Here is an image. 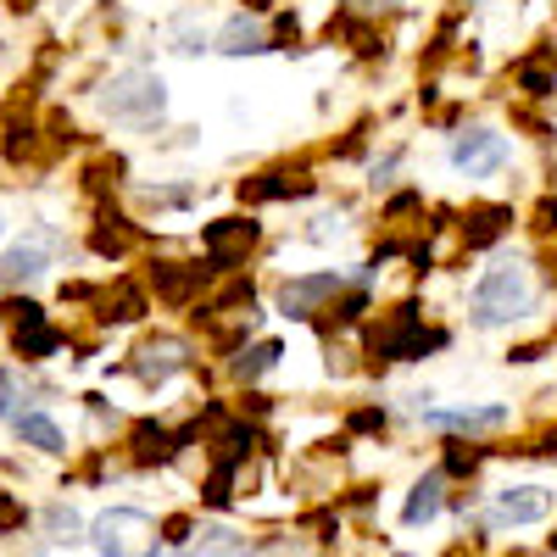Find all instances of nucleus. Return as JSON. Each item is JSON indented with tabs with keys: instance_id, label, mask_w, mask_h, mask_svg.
Returning a JSON list of instances; mask_svg holds the SVG:
<instances>
[{
	"instance_id": "nucleus-37",
	"label": "nucleus",
	"mask_w": 557,
	"mask_h": 557,
	"mask_svg": "<svg viewBox=\"0 0 557 557\" xmlns=\"http://www.w3.org/2000/svg\"><path fill=\"white\" fill-rule=\"evenodd\" d=\"M391 418H396V407L391 401H357L351 412H346V435H385L391 430Z\"/></svg>"
},
{
	"instance_id": "nucleus-9",
	"label": "nucleus",
	"mask_w": 557,
	"mask_h": 557,
	"mask_svg": "<svg viewBox=\"0 0 557 557\" xmlns=\"http://www.w3.org/2000/svg\"><path fill=\"white\" fill-rule=\"evenodd\" d=\"M201 341L190 330H146L134 341V351L123 357L117 374H128L139 391H168L173 380L184 374H196V362H201Z\"/></svg>"
},
{
	"instance_id": "nucleus-20",
	"label": "nucleus",
	"mask_w": 557,
	"mask_h": 557,
	"mask_svg": "<svg viewBox=\"0 0 557 557\" xmlns=\"http://www.w3.org/2000/svg\"><path fill=\"white\" fill-rule=\"evenodd\" d=\"M89 312H96L107 330H134V323H146L157 312V301H151V290H146V278H139V273H117V278L101 285V296H96Z\"/></svg>"
},
{
	"instance_id": "nucleus-34",
	"label": "nucleus",
	"mask_w": 557,
	"mask_h": 557,
	"mask_svg": "<svg viewBox=\"0 0 557 557\" xmlns=\"http://www.w3.org/2000/svg\"><path fill=\"white\" fill-rule=\"evenodd\" d=\"M546 357H557V318L541 323V335H513V341H507V351H502L507 368H535Z\"/></svg>"
},
{
	"instance_id": "nucleus-13",
	"label": "nucleus",
	"mask_w": 557,
	"mask_h": 557,
	"mask_svg": "<svg viewBox=\"0 0 557 557\" xmlns=\"http://www.w3.org/2000/svg\"><path fill=\"white\" fill-rule=\"evenodd\" d=\"M362 235V212H357V196H323L318 207H307V218L296 223V246L318 251V257H335L346 251L351 240Z\"/></svg>"
},
{
	"instance_id": "nucleus-11",
	"label": "nucleus",
	"mask_w": 557,
	"mask_h": 557,
	"mask_svg": "<svg viewBox=\"0 0 557 557\" xmlns=\"http://www.w3.org/2000/svg\"><path fill=\"white\" fill-rule=\"evenodd\" d=\"M67 251H73V246L62 240V228H51V223L28 228L23 240H7V246H0V296L45 285V278H51V268H57Z\"/></svg>"
},
{
	"instance_id": "nucleus-26",
	"label": "nucleus",
	"mask_w": 557,
	"mask_h": 557,
	"mask_svg": "<svg viewBox=\"0 0 557 557\" xmlns=\"http://www.w3.org/2000/svg\"><path fill=\"white\" fill-rule=\"evenodd\" d=\"M380 112H362V117H351L346 128H335V139L323 146V162H335V168H362L368 162V151L380 146Z\"/></svg>"
},
{
	"instance_id": "nucleus-3",
	"label": "nucleus",
	"mask_w": 557,
	"mask_h": 557,
	"mask_svg": "<svg viewBox=\"0 0 557 557\" xmlns=\"http://www.w3.org/2000/svg\"><path fill=\"white\" fill-rule=\"evenodd\" d=\"M89 101H96L107 128H128V134H146V139H157L168 128V107H173L168 78L151 62H123V67L101 73L96 89H89Z\"/></svg>"
},
{
	"instance_id": "nucleus-43",
	"label": "nucleus",
	"mask_w": 557,
	"mask_h": 557,
	"mask_svg": "<svg viewBox=\"0 0 557 557\" xmlns=\"http://www.w3.org/2000/svg\"><path fill=\"white\" fill-rule=\"evenodd\" d=\"M541 51L557 62V12H552V23H546V34H541Z\"/></svg>"
},
{
	"instance_id": "nucleus-21",
	"label": "nucleus",
	"mask_w": 557,
	"mask_h": 557,
	"mask_svg": "<svg viewBox=\"0 0 557 557\" xmlns=\"http://www.w3.org/2000/svg\"><path fill=\"white\" fill-rule=\"evenodd\" d=\"M157 45H162L168 57H178V62H201V57H212V23H207V12L196 7V0L173 7V12L157 23Z\"/></svg>"
},
{
	"instance_id": "nucleus-25",
	"label": "nucleus",
	"mask_w": 557,
	"mask_h": 557,
	"mask_svg": "<svg viewBox=\"0 0 557 557\" xmlns=\"http://www.w3.org/2000/svg\"><path fill=\"white\" fill-rule=\"evenodd\" d=\"M374 218H380V228H391V235H418V228H424V218H430L424 178H407V184H396L391 196H380V201H374Z\"/></svg>"
},
{
	"instance_id": "nucleus-41",
	"label": "nucleus",
	"mask_w": 557,
	"mask_h": 557,
	"mask_svg": "<svg viewBox=\"0 0 557 557\" xmlns=\"http://www.w3.org/2000/svg\"><path fill=\"white\" fill-rule=\"evenodd\" d=\"M190 535H196V519H190V513H173V519H162V541H168L173 552H178L184 541H190Z\"/></svg>"
},
{
	"instance_id": "nucleus-36",
	"label": "nucleus",
	"mask_w": 557,
	"mask_h": 557,
	"mask_svg": "<svg viewBox=\"0 0 557 557\" xmlns=\"http://www.w3.org/2000/svg\"><path fill=\"white\" fill-rule=\"evenodd\" d=\"M45 541L51 546H78V541H89V524H84V513L73 502H45Z\"/></svg>"
},
{
	"instance_id": "nucleus-30",
	"label": "nucleus",
	"mask_w": 557,
	"mask_h": 557,
	"mask_svg": "<svg viewBox=\"0 0 557 557\" xmlns=\"http://www.w3.org/2000/svg\"><path fill=\"white\" fill-rule=\"evenodd\" d=\"M12 435H17V446H28V451H39V457H67V430H62L45 407L23 412L17 424H12Z\"/></svg>"
},
{
	"instance_id": "nucleus-18",
	"label": "nucleus",
	"mask_w": 557,
	"mask_h": 557,
	"mask_svg": "<svg viewBox=\"0 0 557 557\" xmlns=\"http://www.w3.org/2000/svg\"><path fill=\"white\" fill-rule=\"evenodd\" d=\"M285 357H290V341L285 335H257V341H246L240 351H228L218 368H223V380L235 385V391H251V385H262V380H273L278 368H285Z\"/></svg>"
},
{
	"instance_id": "nucleus-38",
	"label": "nucleus",
	"mask_w": 557,
	"mask_h": 557,
	"mask_svg": "<svg viewBox=\"0 0 557 557\" xmlns=\"http://www.w3.org/2000/svg\"><path fill=\"white\" fill-rule=\"evenodd\" d=\"M346 7H357L362 17H374V23H401V17H412V0H346Z\"/></svg>"
},
{
	"instance_id": "nucleus-4",
	"label": "nucleus",
	"mask_w": 557,
	"mask_h": 557,
	"mask_svg": "<svg viewBox=\"0 0 557 557\" xmlns=\"http://www.w3.org/2000/svg\"><path fill=\"white\" fill-rule=\"evenodd\" d=\"M441 162L451 178H462L469 190H485V184H496L502 173H513L519 162V134L496 123V117H469L462 128L446 134L441 146Z\"/></svg>"
},
{
	"instance_id": "nucleus-5",
	"label": "nucleus",
	"mask_w": 557,
	"mask_h": 557,
	"mask_svg": "<svg viewBox=\"0 0 557 557\" xmlns=\"http://www.w3.org/2000/svg\"><path fill=\"white\" fill-rule=\"evenodd\" d=\"M323 196H330V178H323V168L312 157H273L235 178V207H246V212L318 207Z\"/></svg>"
},
{
	"instance_id": "nucleus-1",
	"label": "nucleus",
	"mask_w": 557,
	"mask_h": 557,
	"mask_svg": "<svg viewBox=\"0 0 557 557\" xmlns=\"http://www.w3.org/2000/svg\"><path fill=\"white\" fill-rule=\"evenodd\" d=\"M546 307H552V290L541 278L535 246L507 240L502 251L480 257V268L469 278V296H462V330L469 335H519Z\"/></svg>"
},
{
	"instance_id": "nucleus-45",
	"label": "nucleus",
	"mask_w": 557,
	"mask_h": 557,
	"mask_svg": "<svg viewBox=\"0 0 557 557\" xmlns=\"http://www.w3.org/2000/svg\"><path fill=\"white\" fill-rule=\"evenodd\" d=\"M246 557H285V552H278V546H268V541H251V552Z\"/></svg>"
},
{
	"instance_id": "nucleus-2",
	"label": "nucleus",
	"mask_w": 557,
	"mask_h": 557,
	"mask_svg": "<svg viewBox=\"0 0 557 557\" xmlns=\"http://www.w3.org/2000/svg\"><path fill=\"white\" fill-rule=\"evenodd\" d=\"M357 346H362V374L385 380L391 368H418L446 357L457 346V323L435 318L424 307V290H401L396 301H380V312L357 330Z\"/></svg>"
},
{
	"instance_id": "nucleus-19",
	"label": "nucleus",
	"mask_w": 557,
	"mask_h": 557,
	"mask_svg": "<svg viewBox=\"0 0 557 557\" xmlns=\"http://www.w3.org/2000/svg\"><path fill=\"white\" fill-rule=\"evenodd\" d=\"M502 84H507V101H524V107H557V62L541 51V45H530V51H519L513 62H507Z\"/></svg>"
},
{
	"instance_id": "nucleus-10",
	"label": "nucleus",
	"mask_w": 557,
	"mask_h": 557,
	"mask_svg": "<svg viewBox=\"0 0 557 557\" xmlns=\"http://www.w3.org/2000/svg\"><path fill=\"white\" fill-rule=\"evenodd\" d=\"M139 278H146V290H151V301H157L162 312H196V307L207 301V290H212V273H207L201 251H196V257L151 251Z\"/></svg>"
},
{
	"instance_id": "nucleus-31",
	"label": "nucleus",
	"mask_w": 557,
	"mask_h": 557,
	"mask_svg": "<svg viewBox=\"0 0 557 557\" xmlns=\"http://www.w3.org/2000/svg\"><path fill=\"white\" fill-rule=\"evenodd\" d=\"M268 28H273V57H307L312 39H307V23H301V7L285 0V7L268 12Z\"/></svg>"
},
{
	"instance_id": "nucleus-8",
	"label": "nucleus",
	"mask_w": 557,
	"mask_h": 557,
	"mask_svg": "<svg viewBox=\"0 0 557 557\" xmlns=\"http://www.w3.org/2000/svg\"><path fill=\"white\" fill-rule=\"evenodd\" d=\"M346 285H351V268H285L268 278V312L290 323V330H312Z\"/></svg>"
},
{
	"instance_id": "nucleus-35",
	"label": "nucleus",
	"mask_w": 557,
	"mask_h": 557,
	"mask_svg": "<svg viewBox=\"0 0 557 557\" xmlns=\"http://www.w3.org/2000/svg\"><path fill=\"white\" fill-rule=\"evenodd\" d=\"M39 407V391L23 368H0V424H17L23 412Z\"/></svg>"
},
{
	"instance_id": "nucleus-48",
	"label": "nucleus",
	"mask_w": 557,
	"mask_h": 557,
	"mask_svg": "<svg viewBox=\"0 0 557 557\" xmlns=\"http://www.w3.org/2000/svg\"><path fill=\"white\" fill-rule=\"evenodd\" d=\"M0 246H7V218H0Z\"/></svg>"
},
{
	"instance_id": "nucleus-28",
	"label": "nucleus",
	"mask_w": 557,
	"mask_h": 557,
	"mask_svg": "<svg viewBox=\"0 0 557 557\" xmlns=\"http://www.w3.org/2000/svg\"><path fill=\"white\" fill-rule=\"evenodd\" d=\"M12 351H17L23 362H51V357L67 351V335L51 323V312H39V318L12 323Z\"/></svg>"
},
{
	"instance_id": "nucleus-40",
	"label": "nucleus",
	"mask_w": 557,
	"mask_h": 557,
	"mask_svg": "<svg viewBox=\"0 0 557 557\" xmlns=\"http://www.w3.org/2000/svg\"><path fill=\"white\" fill-rule=\"evenodd\" d=\"M23 524H28V507L12 491H0V535H23Z\"/></svg>"
},
{
	"instance_id": "nucleus-23",
	"label": "nucleus",
	"mask_w": 557,
	"mask_h": 557,
	"mask_svg": "<svg viewBox=\"0 0 557 557\" xmlns=\"http://www.w3.org/2000/svg\"><path fill=\"white\" fill-rule=\"evenodd\" d=\"M380 301H385V290H374V285H357V278H351V285L330 301V312H323V318L312 323V335H318V341H323V335H357L362 323L380 312Z\"/></svg>"
},
{
	"instance_id": "nucleus-46",
	"label": "nucleus",
	"mask_w": 557,
	"mask_h": 557,
	"mask_svg": "<svg viewBox=\"0 0 557 557\" xmlns=\"http://www.w3.org/2000/svg\"><path fill=\"white\" fill-rule=\"evenodd\" d=\"M240 7H251V12H262V17H268L273 7H285V0H240Z\"/></svg>"
},
{
	"instance_id": "nucleus-12",
	"label": "nucleus",
	"mask_w": 557,
	"mask_h": 557,
	"mask_svg": "<svg viewBox=\"0 0 557 557\" xmlns=\"http://www.w3.org/2000/svg\"><path fill=\"white\" fill-rule=\"evenodd\" d=\"M89 546L101 557H162V524L146 513V507H107V513L89 519Z\"/></svg>"
},
{
	"instance_id": "nucleus-7",
	"label": "nucleus",
	"mask_w": 557,
	"mask_h": 557,
	"mask_svg": "<svg viewBox=\"0 0 557 557\" xmlns=\"http://www.w3.org/2000/svg\"><path fill=\"white\" fill-rule=\"evenodd\" d=\"M519 235H524V207H519L513 196H469V201H457L446 268L480 262V257L502 251L507 240H519Z\"/></svg>"
},
{
	"instance_id": "nucleus-15",
	"label": "nucleus",
	"mask_w": 557,
	"mask_h": 557,
	"mask_svg": "<svg viewBox=\"0 0 557 557\" xmlns=\"http://www.w3.org/2000/svg\"><path fill=\"white\" fill-rule=\"evenodd\" d=\"M552 513H557V491L541 480H519V485L491 491L485 530H524V524H546Z\"/></svg>"
},
{
	"instance_id": "nucleus-32",
	"label": "nucleus",
	"mask_w": 557,
	"mask_h": 557,
	"mask_svg": "<svg viewBox=\"0 0 557 557\" xmlns=\"http://www.w3.org/2000/svg\"><path fill=\"white\" fill-rule=\"evenodd\" d=\"M491 441H441V469H446V480H474L485 462H491Z\"/></svg>"
},
{
	"instance_id": "nucleus-14",
	"label": "nucleus",
	"mask_w": 557,
	"mask_h": 557,
	"mask_svg": "<svg viewBox=\"0 0 557 557\" xmlns=\"http://www.w3.org/2000/svg\"><path fill=\"white\" fill-rule=\"evenodd\" d=\"M430 435H451V441H496L502 430H513V407L507 401H451V407H430L424 418H418Z\"/></svg>"
},
{
	"instance_id": "nucleus-39",
	"label": "nucleus",
	"mask_w": 557,
	"mask_h": 557,
	"mask_svg": "<svg viewBox=\"0 0 557 557\" xmlns=\"http://www.w3.org/2000/svg\"><path fill=\"white\" fill-rule=\"evenodd\" d=\"M157 151H201V123H178V128H162L151 139Z\"/></svg>"
},
{
	"instance_id": "nucleus-47",
	"label": "nucleus",
	"mask_w": 557,
	"mask_h": 557,
	"mask_svg": "<svg viewBox=\"0 0 557 557\" xmlns=\"http://www.w3.org/2000/svg\"><path fill=\"white\" fill-rule=\"evenodd\" d=\"M12 557H45L39 546H12Z\"/></svg>"
},
{
	"instance_id": "nucleus-27",
	"label": "nucleus",
	"mask_w": 557,
	"mask_h": 557,
	"mask_svg": "<svg viewBox=\"0 0 557 557\" xmlns=\"http://www.w3.org/2000/svg\"><path fill=\"white\" fill-rule=\"evenodd\" d=\"M184 446H178V430H168L162 418H134L128 424V457L139 469H157V462H173Z\"/></svg>"
},
{
	"instance_id": "nucleus-29",
	"label": "nucleus",
	"mask_w": 557,
	"mask_h": 557,
	"mask_svg": "<svg viewBox=\"0 0 557 557\" xmlns=\"http://www.w3.org/2000/svg\"><path fill=\"white\" fill-rule=\"evenodd\" d=\"M246 552H251V535H240L235 524H223V519L196 524V535L178 546V557H246Z\"/></svg>"
},
{
	"instance_id": "nucleus-24",
	"label": "nucleus",
	"mask_w": 557,
	"mask_h": 557,
	"mask_svg": "<svg viewBox=\"0 0 557 557\" xmlns=\"http://www.w3.org/2000/svg\"><path fill=\"white\" fill-rule=\"evenodd\" d=\"M451 507V480L446 469L435 462V469H424L412 485H407V502H401V530H430L441 513Z\"/></svg>"
},
{
	"instance_id": "nucleus-17",
	"label": "nucleus",
	"mask_w": 557,
	"mask_h": 557,
	"mask_svg": "<svg viewBox=\"0 0 557 557\" xmlns=\"http://www.w3.org/2000/svg\"><path fill=\"white\" fill-rule=\"evenodd\" d=\"M212 57H223V62H262V57H273L268 17L251 12V7H235L223 23H212Z\"/></svg>"
},
{
	"instance_id": "nucleus-44",
	"label": "nucleus",
	"mask_w": 557,
	"mask_h": 557,
	"mask_svg": "<svg viewBox=\"0 0 557 557\" xmlns=\"http://www.w3.org/2000/svg\"><path fill=\"white\" fill-rule=\"evenodd\" d=\"M446 7H462V12H480V7H502V0H446Z\"/></svg>"
},
{
	"instance_id": "nucleus-42",
	"label": "nucleus",
	"mask_w": 557,
	"mask_h": 557,
	"mask_svg": "<svg viewBox=\"0 0 557 557\" xmlns=\"http://www.w3.org/2000/svg\"><path fill=\"white\" fill-rule=\"evenodd\" d=\"M541 184H557V146L541 151Z\"/></svg>"
},
{
	"instance_id": "nucleus-6",
	"label": "nucleus",
	"mask_w": 557,
	"mask_h": 557,
	"mask_svg": "<svg viewBox=\"0 0 557 557\" xmlns=\"http://www.w3.org/2000/svg\"><path fill=\"white\" fill-rule=\"evenodd\" d=\"M196 251L207 262L212 278L223 273H240V268H257L262 257H273V228H268V212H218L196 228Z\"/></svg>"
},
{
	"instance_id": "nucleus-22",
	"label": "nucleus",
	"mask_w": 557,
	"mask_h": 557,
	"mask_svg": "<svg viewBox=\"0 0 557 557\" xmlns=\"http://www.w3.org/2000/svg\"><path fill=\"white\" fill-rule=\"evenodd\" d=\"M412 139L407 134H391V139H380L374 151H368V162L357 168V178H362V196L368 201H380V196H391L396 184H407L412 178Z\"/></svg>"
},
{
	"instance_id": "nucleus-16",
	"label": "nucleus",
	"mask_w": 557,
	"mask_h": 557,
	"mask_svg": "<svg viewBox=\"0 0 557 557\" xmlns=\"http://www.w3.org/2000/svg\"><path fill=\"white\" fill-rule=\"evenodd\" d=\"M134 201V218H190L201 201H207V184L201 178H134L128 190Z\"/></svg>"
},
{
	"instance_id": "nucleus-33",
	"label": "nucleus",
	"mask_w": 557,
	"mask_h": 557,
	"mask_svg": "<svg viewBox=\"0 0 557 557\" xmlns=\"http://www.w3.org/2000/svg\"><path fill=\"white\" fill-rule=\"evenodd\" d=\"M524 235L530 246H557V184H541L524 201Z\"/></svg>"
}]
</instances>
